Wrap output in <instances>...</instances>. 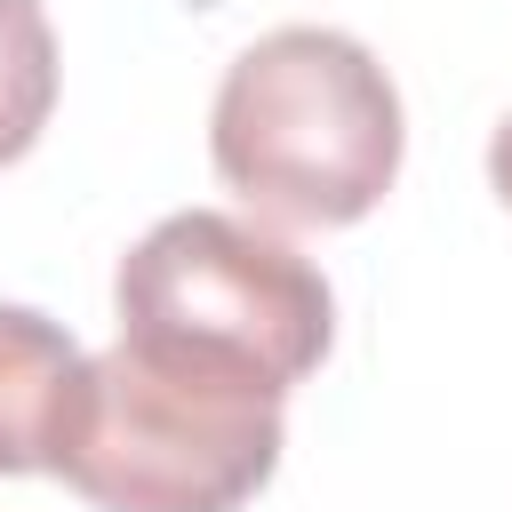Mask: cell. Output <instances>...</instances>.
Returning a JSON list of instances; mask_svg holds the SVG:
<instances>
[{"label":"cell","mask_w":512,"mask_h":512,"mask_svg":"<svg viewBox=\"0 0 512 512\" xmlns=\"http://www.w3.org/2000/svg\"><path fill=\"white\" fill-rule=\"evenodd\" d=\"M280 400L232 360L120 336L80 368L48 472L96 512H240L280 464Z\"/></svg>","instance_id":"1"},{"label":"cell","mask_w":512,"mask_h":512,"mask_svg":"<svg viewBox=\"0 0 512 512\" xmlns=\"http://www.w3.org/2000/svg\"><path fill=\"white\" fill-rule=\"evenodd\" d=\"M400 88L328 24H280L224 64L208 112V160L256 216L328 232L360 224L400 176Z\"/></svg>","instance_id":"2"},{"label":"cell","mask_w":512,"mask_h":512,"mask_svg":"<svg viewBox=\"0 0 512 512\" xmlns=\"http://www.w3.org/2000/svg\"><path fill=\"white\" fill-rule=\"evenodd\" d=\"M112 312L128 344L232 360L280 392H296L328 344H336V296L328 280L264 224L224 208H176L160 216L112 280Z\"/></svg>","instance_id":"3"},{"label":"cell","mask_w":512,"mask_h":512,"mask_svg":"<svg viewBox=\"0 0 512 512\" xmlns=\"http://www.w3.org/2000/svg\"><path fill=\"white\" fill-rule=\"evenodd\" d=\"M88 352L32 304H0V472H48Z\"/></svg>","instance_id":"4"},{"label":"cell","mask_w":512,"mask_h":512,"mask_svg":"<svg viewBox=\"0 0 512 512\" xmlns=\"http://www.w3.org/2000/svg\"><path fill=\"white\" fill-rule=\"evenodd\" d=\"M56 112V32L40 0H0V168L40 144Z\"/></svg>","instance_id":"5"},{"label":"cell","mask_w":512,"mask_h":512,"mask_svg":"<svg viewBox=\"0 0 512 512\" xmlns=\"http://www.w3.org/2000/svg\"><path fill=\"white\" fill-rule=\"evenodd\" d=\"M488 184H496V200L512 208V120L488 136Z\"/></svg>","instance_id":"6"}]
</instances>
